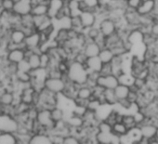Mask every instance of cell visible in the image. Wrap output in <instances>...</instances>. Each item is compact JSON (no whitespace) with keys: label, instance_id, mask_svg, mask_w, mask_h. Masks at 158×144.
Returning a JSON list of instances; mask_svg holds the SVG:
<instances>
[{"label":"cell","instance_id":"cell-34","mask_svg":"<svg viewBox=\"0 0 158 144\" xmlns=\"http://www.w3.org/2000/svg\"><path fill=\"white\" fill-rule=\"evenodd\" d=\"M16 0H1L0 7L5 12H13Z\"/></svg>","mask_w":158,"mask_h":144},{"label":"cell","instance_id":"cell-11","mask_svg":"<svg viewBox=\"0 0 158 144\" xmlns=\"http://www.w3.org/2000/svg\"><path fill=\"white\" fill-rule=\"evenodd\" d=\"M26 36H27V35L22 27L10 28L9 31V35H8L9 41L18 44V45L23 44L26 39Z\"/></svg>","mask_w":158,"mask_h":144},{"label":"cell","instance_id":"cell-1","mask_svg":"<svg viewBox=\"0 0 158 144\" xmlns=\"http://www.w3.org/2000/svg\"><path fill=\"white\" fill-rule=\"evenodd\" d=\"M89 72L85 64H81L74 60L71 61L68 73L64 76L67 82H72L79 85H85L89 80Z\"/></svg>","mask_w":158,"mask_h":144},{"label":"cell","instance_id":"cell-3","mask_svg":"<svg viewBox=\"0 0 158 144\" xmlns=\"http://www.w3.org/2000/svg\"><path fill=\"white\" fill-rule=\"evenodd\" d=\"M35 120L45 131L48 133H51L53 131L55 126V122L52 119L50 109H47V108L38 109V113Z\"/></svg>","mask_w":158,"mask_h":144},{"label":"cell","instance_id":"cell-20","mask_svg":"<svg viewBox=\"0 0 158 144\" xmlns=\"http://www.w3.org/2000/svg\"><path fill=\"white\" fill-rule=\"evenodd\" d=\"M114 105L109 103H102L95 112L98 121L99 122L105 121V119L110 115V113L114 111Z\"/></svg>","mask_w":158,"mask_h":144},{"label":"cell","instance_id":"cell-15","mask_svg":"<svg viewBox=\"0 0 158 144\" xmlns=\"http://www.w3.org/2000/svg\"><path fill=\"white\" fill-rule=\"evenodd\" d=\"M67 0H49L48 1V16L53 20L58 17L64 8Z\"/></svg>","mask_w":158,"mask_h":144},{"label":"cell","instance_id":"cell-47","mask_svg":"<svg viewBox=\"0 0 158 144\" xmlns=\"http://www.w3.org/2000/svg\"><path fill=\"white\" fill-rule=\"evenodd\" d=\"M0 1H1V0H0Z\"/></svg>","mask_w":158,"mask_h":144},{"label":"cell","instance_id":"cell-17","mask_svg":"<svg viewBox=\"0 0 158 144\" xmlns=\"http://www.w3.org/2000/svg\"><path fill=\"white\" fill-rule=\"evenodd\" d=\"M30 144H53L50 133L48 132H38L33 133Z\"/></svg>","mask_w":158,"mask_h":144},{"label":"cell","instance_id":"cell-4","mask_svg":"<svg viewBox=\"0 0 158 144\" xmlns=\"http://www.w3.org/2000/svg\"><path fill=\"white\" fill-rule=\"evenodd\" d=\"M99 28L103 37H108L118 32V24L115 20L111 17H105L99 22Z\"/></svg>","mask_w":158,"mask_h":144},{"label":"cell","instance_id":"cell-39","mask_svg":"<svg viewBox=\"0 0 158 144\" xmlns=\"http://www.w3.org/2000/svg\"><path fill=\"white\" fill-rule=\"evenodd\" d=\"M142 1L143 0H126V6H127L126 9L137 10L141 5Z\"/></svg>","mask_w":158,"mask_h":144},{"label":"cell","instance_id":"cell-42","mask_svg":"<svg viewBox=\"0 0 158 144\" xmlns=\"http://www.w3.org/2000/svg\"><path fill=\"white\" fill-rule=\"evenodd\" d=\"M18 68H19V71H22V72H31L32 71L26 59L24 60H23L22 62L18 63Z\"/></svg>","mask_w":158,"mask_h":144},{"label":"cell","instance_id":"cell-41","mask_svg":"<svg viewBox=\"0 0 158 144\" xmlns=\"http://www.w3.org/2000/svg\"><path fill=\"white\" fill-rule=\"evenodd\" d=\"M150 33L156 38H158V20L155 21L153 20V22L151 23L150 25Z\"/></svg>","mask_w":158,"mask_h":144},{"label":"cell","instance_id":"cell-24","mask_svg":"<svg viewBox=\"0 0 158 144\" xmlns=\"http://www.w3.org/2000/svg\"><path fill=\"white\" fill-rule=\"evenodd\" d=\"M53 38L58 42L59 46H62L65 42L69 40V29L66 28L57 29Z\"/></svg>","mask_w":158,"mask_h":144},{"label":"cell","instance_id":"cell-6","mask_svg":"<svg viewBox=\"0 0 158 144\" xmlns=\"http://www.w3.org/2000/svg\"><path fill=\"white\" fill-rule=\"evenodd\" d=\"M119 84H120L119 77L114 74L106 75V76L100 74V76L96 80V85L103 88L104 89H114Z\"/></svg>","mask_w":158,"mask_h":144},{"label":"cell","instance_id":"cell-36","mask_svg":"<svg viewBox=\"0 0 158 144\" xmlns=\"http://www.w3.org/2000/svg\"><path fill=\"white\" fill-rule=\"evenodd\" d=\"M71 23H72V28L75 29L79 32H83V25H82V21L80 18V15H75L71 17Z\"/></svg>","mask_w":158,"mask_h":144},{"label":"cell","instance_id":"cell-16","mask_svg":"<svg viewBox=\"0 0 158 144\" xmlns=\"http://www.w3.org/2000/svg\"><path fill=\"white\" fill-rule=\"evenodd\" d=\"M26 60L32 71L41 68V52L26 49Z\"/></svg>","mask_w":158,"mask_h":144},{"label":"cell","instance_id":"cell-31","mask_svg":"<svg viewBox=\"0 0 158 144\" xmlns=\"http://www.w3.org/2000/svg\"><path fill=\"white\" fill-rule=\"evenodd\" d=\"M14 79L17 82H19V83L29 84V83H32L33 76H32L31 72H22V71H18V73L16 74Z\"/></svg>","mask_w":158,"mask_h":144},{"label":"cell","instance_id":"cell-46","mask_svg":"<svg viewBox=\"0 0 158 144\" xmlns=\"http://www.w3.org/2000/svg\"><path fill=\"white\" fill-rule=\"evenodd\" d=\"M75 1H78V2H80V1H83V0H75Z\"/></svg>","mask_w":158,"mask_h":144},{"label":"cell","instance_id":"cell-30","mask_svg":"<svg viewBox=\"0 0 158 144\" xmlns=\"http://www.w3.org/2000/svg\"><path fill=\"white\" fill-rule=\"evenodd\" d=\"M128 128L127 126L122 122V121H118L116 123H114L113 125H112V132L114 134V135H117L119 137L123 136V135H126L128 133Z\"/></svg>","mask_w":158,"mask_h":144},{"label":"cell","instance_id":"cell-12","mask_svg":"<svg viewBox=\"0 0 158 144\" xmlns=\"http://www.w3.org/2000/svg\"><path fill=\"white\" fill-rule=\"evenodd\" d=\"M33 0H16L13 12L23 16L31 13L33 8Z\"/></svg>","mask_w":158,"mask_h":144},{"label":"cell","instance_id":"cell-29","mask_svg":"<svg viewBox=\"0 0 158 144\" xmlns=\"http://www.w3.org/2000/svg\"><path fill=\"white\" fill-rule=\"evenodd\" d=\"M85 31H86L85 34H86V36H87L88 40L98 41L102 36V33H101V30H100L99 26H97V25H95L93 27H90L89 29H86Z\"/></svg>","mask_w":158,"mask_h":144},{"label":"cell","instance_id":"cell-7","mask_svg":"<svg viewBox=\"0 0 158 144\" xmlns=\"http://www.w3.org/2000/svg\"><path fill=\"white\" fill-rule=\"evenodd\" d=\"M158 8L157 0H143L139 8L137 10V12L141 17L152 16Z\"/></svg>","mask_w":158,"mask_h":144},{"label":"cell","instance_id":"cell-18","mask_svg":"<svg viewBox=\"0 0 158 144\" xmlns=\"http://www.w3.org/2000/svg\"><path fill=\"white\" fill-rule=\"evenodd\" d=\"M86 67L89 73H101L102 68L103 66V62L100 59L99 56L88 58V60L86 62Z\"/></svg>","mask_w":158,"mask_h":144},{"label":"cell","instance_id":"cell-40","mask_svg":"<svg viewBox=\"0 0 158 144\" xmlns=\"http://www.w3.org/2000/svg\"><path fill=\"white\" fill-rule=\"evenodd\" d=\"M101 75H111V74H114V66L111 63H103V66L102 68V71H101Z\"/></svg>","mask_w":158,"mask_h":144},{"label":"cell","instance_id":"cell-21","mask_svg":"<svg viewBox=\"0 0 158 144\" xmlns=\"http://www.w3.org/2000/svg\"><path fill=\"white\" fill-rule=\"evenodd\" d=\"M80 7L82 11L89 10L95 12H99L102 9L101 0H83V1H80Z\"/></svg>","mask_w":158,"mask_h":144},{"label":"cell","instance_id":"cell-22","mask_svg":"<svg viewBox=\"0 0 158 144\" xmlns=\"http://www.w3.org/2000/svg\"><path fill=\"white\" fill-rule=\"evenodd\" d=\"M49 1V0H48ZM31 13L34 16L48 15V2H37L33 5Z\"/></svg>","mask_w":158,"mask_h":144},{"label":"cell","instance_id":"cell-43","mask_svg":"<svg viewBox=\"0 0 158 144\" xmlns=\"http://www.w3.org/2000/svg\"><path fill=\"white\" fill-rule=\"evenodd\" d=\"M120 144H132V140L130 139L128 134L120 137Z\"/></svg>","mask_w":158,"mask_h":144},{"label":"cell","instance_id":"cell-25","mask_svg":"<svg viewBox=\"0 0 158 144\" xmlns=\"http://www.w3.org/2000/svg\"><path fill=\"white\" fill-rule=\"evenodd\" d=\"M100 100L102 101V103H109L112 105L117 103V99L114 93V89H105Z\"/></svg>","mask_w":158,"mask_h":144},{"label":"cell","instance_id":"cell-5","mask_svg":"<svg viewBox=\"0 0 158 144\" xmlns=\"http://www.w3.org/2000/svg\"><path fill=\"white\" fill-rule=\"evenodd\" d=\"M67 87V81L63 78L48 77L44 82V88L55 94H62Z\"/></svg>","mask_w":158,"mask_h":144},{"label":"cell","instance_id":"cell-19","mask_svg":"<svg viewBox=\"0 0 158 144\" xmlns=\"http://www.w3.org/2000/svg\"><path fill=\"white\" fill-rule=\"evenodd\" d=\"M93 88L85 84V85H81L79 87L77 92H76V97L75 99L78 100H82L85 101H88L89 100H90L93 97Z\"/></svg>","mask_w":158,"mask_h":144},{"label":"cell","instance_id":"cell-9","mask_svg":"<svg viewBox=\"0 0 158 144\" xmlns=\"http://www.w3.org/2000/svg\"><path fill=\"white\" fill-rule=\"evenodd\" d=\"M80 18L82 21V25H83V29H89L90 27H93L95 25H97V22H98V16L97 13L95 11L87 10H83L80 13Z\"/></svg>","mask_w":158,"mask_h":144},{"label":"cell","instance_id":"cell-13","mask_svg":"<svg viewBox=\"0 0 158 144\" xmlns=\"http://www.w3.org/2000/svg\"><path fill=\"white\" fill-rule=\"evenodd\" d=\"M102 47L97 42V41H92V40H88L82 50L83 52L86 54V56L88 58H92V57H97L99 56L101 50H102Z\"/></svg>","mask_w":158,"mask_h":144},{"label":"cell","instance_id":"cell-2","mask_svg":"<svg viewBox=\"0 0 158 144\" xmlns=\"http://www.w3.org/2000/svg\"><path fill=\"white\" fill-rule=\"evenodd\" d=\"M21 123L14 115L8 113H0V132L17 133Z\"/></svg>","mask_w":158,"mask_h":144},{"label":"cell","instance_id":"cell-45","mask_svg":"<svg viewBox=\"0 0 158 144\" xmlns=\"http://www.w3.org/2000/svg\"><path fill=\"white\" fill-rule=\"evenodd\" d=\"M2 87H3V84H2V81H1V80H0V89H1V88H2Z\"/></svg>","mask_w":158,"mask_h":144},{"label":"cell","instance_id":"cell-38","mask_svg":"<svg viewBox=\"0 0 158 144\" xmlns=\"http://www.w3.org/2000/svg\"><path fill=\"white\" fill-rule=\"evenodd\" d=\"M80 143H81L80 138L74 134L70 133L64 137L63 144H80Z\"/></svg>","mask_w":158,"mask_h":144},{"label":"cell","instance_id":"cell-8","mask_svg":"<svg viewBox=\"0 0 158 144\" xmlns=\"http://www.w3.org/2000/svg\"><path fill=\"white\" fill-rule=\"evenodd\" d=\"M24 44L26 46V49L41 52L40 51V47L42 45V38H41L40 32L35 31L34 33L28 35L26 36Z\"/></svg>","mask_w":158,"mask_h":144},{"label":"cell","instance_id":"cell-10","mask_svg":"<svg viewBox=\"0 0 158 144\" xmlns=\"http://www.w3.org/2000/svg\"><path fill=\"white\" fill-rule=\"evenodd\" d=\"M26 49L25 48H22V47H18L15 49H11L7 51L6 53V60L9 62H12V63H20L23 60H24L26 59Z\"/></svg>","mask_w":158,"mask_h":144},{"label":"cell","instance_id":"cell-35","mask_svg":"<svg viewBox=\"0 0 158 144\" xmlns=\"http://www.w3.org/2000/svg\"><path fill=\"white\" fill-rule=\"evenodd\" d=\"M102 104V101L99 99V98H96V97H92L90 100L88 101V103H87V109L90 110V111H93V112H96L98 110V108Z\"/></svg>","mask_w":158,"mask_h":144},{"label":"cell","instance_id":"cell-23","mask_svg":"<svg viewBox=\"0 0 158 144\" xmlns=\"http://www.w3.org/2000/svg\"><path fill=\"white\" fill-rule=\"evenodd\" d=\"M130 87L125 84L120 83L115 88H114V93L117 99V101H122V100H126L128 97V94L130 92Z\"/></svg>","mask_w":158,"mask_h":144},{"label":"cell","instance_id":"cell-28","mask_svg":"<svg viewBox=\"0 0 158 144\" xmlns=\"http://www.w3.org/2000/svg\"><path fill=\"white\" fill-rule=\"evenodd\" d=\"M98 144H112L113 132L98 131L95 135Z\"/></svg>","mask_w":158,"mask_h":144},{"label":"cell","instance_id":"cell-27","mask_svg":"<svg viewBox=\"0 0 158 144\" xmlns=\"http://www.w3.org/2000/svg\"><path fill=\"white\" fill-rule=\"evenodd\" d=\"M99 57L103 63H111L114 58V54L113 50L111 49V47H104L102 48V50L99 54Z\"/></svg>","mask_w":158,"mask_h":144},{"label":"cell","instance_id":"cell-33","mask_svg":"<svg viewBox=\"0 0 158 144\" xmlns=\"http://www.w3.org/2000/svg\"><path fill=\"white\" fill-rule=\"evenodd\" d=\"M121 121L127 126L128 129L133 128V127H135V126L138 125L137 123H136L134 114H129V113L123 114V115H122V120H121Z\"/></svg>","mask_w":158,"mask_h":144},{"label":"cell","instance_id":"cell-44","mask_svg":"<svg viewBox=\"0 0 158 144\" xmlns=\"http://www.w3.org/2000/svg\"><path fill=\"white\" fill-rule=\"evenodd\" d=\"M155 138L158 139V125H157V127H156V133H155Z\"/></svg>","mask_w":158,"mask_h":144},{"label":"cell","instance_id":"cell-14","mask_svg":"<svg viewBox=\"0 0 158 144\" xmlns=\"http://www.w3.org/2000/svg\"><path fill=\"white\" fill-rule=\"evenodd\" d=\"M139 130H140V134H141V137L148 139L149 141L155 138V133H156V127L157 125L152 122H149V121H146L145 123L141 124L139 125Z\"/></svg>","mask_w":158,"mask_h":144},{"label":"cell","instance_id":"cell-37","mask_svg":"<svg viewBox=\"0 0 158 144\" xmlns=\"http://www.w3.org/2000/svg\"><path fill=\"white\" fill-rule=\"evenodd\" d=\"M52 62V58L48 51L41 52V68L48 69Z\"/></svg>","mask_w":158,"mask_h":144},{"label":"cell","instance_id":"cell-32","mask_svg":"<svg viewBox=\"0 0 158 144\" xmlns=\"http://www.w3.org/2000/svg\"><path fill=\"white\" fill-rule=\"evenodd\" d=\"M50 112H51L52 119H53V121L55 123L59 122V121H61V120H64L66 118L65 111L62 108L59 107V106L53 107L52 109H50Z\"/></svg>","mask_w":158,"mask_h":144},{"label":"cell","instance_id":"cell-26","mask_svg":"<svg viewBox=\"0 0 158 144\" xmlns=\"http://www.w3.org/2000/svg\"><path fill=\"white\" fill-rule=\"evenodd\" d=\"M18 139L15 133L0 132V144H17Z\"/></svg>","mask_w":158,"mask_h":144}]
</instances>
